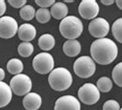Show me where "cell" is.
<instances>
[{
    "label": "cell",
    "mask_w": 122,
    "mask_h": 110,
    "mask_svg": "<svg viewBox=\"0 0 122 110\" xmlns=\"http://www.w3.org/2000/svg\"><path fill=\"white\" fill-rule=\"evenodd\" d=\"M5 71L0 67V81H2L4 79H5Z\"/></svg>",
    "instance_id": "obj_30"
},
{
    "label": "cell",
    "mask_w": 122,
    "mask_h": 110,
    "mask_svg": "<svg viewBox=\"0 0 122 110\" xmlns=\"http://www.w3.org/2000/svg\"><path fill=\"white\" fill-rule=\"evenodd\" d=\"M78 97L86 105H93L100 98V92L97 87L92 83H86L78 90Z\"/></svg>",
    "instance_id": "obj_7"
},
{
    "label": "cell",
    "mask_w": 122,
    "mask_h": 110,
    "mask_svg": "<svg viewBox=\"0 0 122 110\" xmlns=\"http://www.w3.org/2000/svg\"><path fill=\"white\" fill-rule=\"evenodd\" d=\"M13 92L10 87L2 81H0V108L6 106L12 99Z\"/></svg>",
    "instance_id": "obj_15"
},
{
    "label": "cell",
    "mask_w": 122,
    "mask_h": 110,
    "mask_svg": "<svg viewBox=\"0 0 122 110\" xmlns=\"http://www.w3.org/2000/svg\"><path fill=\"white\" fill-rule=\"evenodd\" d=\"M41 104L42 98L36 92H29L23 99V106L27 110H38Z\"/></svg>",
    "instance_id": "obj_12"
},
{
    "label": "cell",
    "mask_w": 122,
    "mask_h": 110,
    "mask_svg": "<svg viewBox=\"0 0 122 110\" xmlns=\"http://www.w3.org/2000/svg\"><path fill=\"white\" fill-rule=\"evenodd\" d=\"M63 50L66 56L74 57L80 53L81 44L77 40H68L63 46Z\"/></svg>",
    "instance_id": "obj_14"
},
{
    "label": "cell",
    "mask_w": 122,
    "mask_h": 110,
    "mask_svg": "<svg viewBox=\"0 0 122 110\" xmlns=\"http://www.w3.org/2000/svg\"><path fill=\"white\" fill-rule=\"evenodd\" d=\"M74 71L76 76L82 79H88L94 74L96 63L89 56H82L77 58L74 63Z\"/></svg>",
    "instance_id": "obj_4"
},
{
    "label": "cell",
    "mask_w": 122,
    "mask_h": 110,
    "mask_svg": "<svg viewBox=\"0 0 122 110\" xmlns=\"http://www.w3.org/2000/svg\"><path fill=\"white\" fill-rule=\"evenodd\" d=\"M101 2L104 5H106V6H109L112 5L113 3L115 2L114 0H102Z\"/></svg>",
    "instance_id": "obj_29"
},
{
    "label": "cell",
    "mask_w": 122,
    "mask_h": 110,
    "mask_svg": "<svg viewBox=\"0 0 122 110\" xmlns=\"http://www.w3.org/2000/svg\"><path fill=\"white\" fill-rule=\"evenodd\" d=\"M36 3L41 8L46 9L47 7L53 5L55 3V0H36Z\"/></svg>",
    "instance_id": "obj_26"
},
{
    "label": "cell",
    "mask_w": 122,
    "mask_h": 110,
    "mask_svg": "<svg viewBox=\"0 0 122 110\" xmlns=\"http://www.w3.org/2000/svg\"><path fill=\"white\" fill-rule=\"evenodd\" d=\"M8 3L14 8H22L27 4V1L26 0H9Z\"/></svg>",
    "instance_id": "obj_27"
},
{
    "label": "cell",
    "mask_w": 122,
    "mask_h": 110,
    "mask_svg": "<svg viewBox=\"0 0 122 110\" xmlns=\"http://www.w3.org/2000/svg\"><path fill=\"white\" fill-rule=\"evenodd\" d=\"M24 69V65L22 62L17 58L11 59L7 63V70L13 75L19 74Z\"/></svg>",
    "instance_id": "obj_18"
},
{
    "label": "cell",
    "mask_w": 122,
    "mask_h": 110,
    "mask_svg": "<svg viewBox=\"0 0 122 110\" xmlns=\"http://www.w3.org/2000/svg\"><path fill=\"white\" fill-rule=\"evenodd\" d=\"M18 36L24 42H30L36 36V29L30 24H23L19 27Z\"/></svg>",
    "instance_id": "obj_13"
},
{
    "label": "cell",
    "mask_w": 122,
    "mask_h": 110,
    "mask_svg": "<svg viewBox=\"0 0 122 110\" xmlns=\"http://www.w3.org/2000/svg\"><path fill=\"white\" fill-rule=\"evenodd\" d=\"M50 87L56 91H64L71 87L73 78L71 72L66 67H59L53 69L49 75Z\"/></svg>",
    "instance_id": "obj_2"
},
{
    "label": "cell",
    "mask_w": 122,
    "mask_h": 110,
    "mask_svg": "<svg viewBox=\"0 0 122 110\" xmlns=\"http://www.w3.org/2000/svg\"><path fill=\"white\" fill-rule=\"evenodd\" d=\"M97 87L102 92H108L112 87V81L109 77H102L98 79Z\"/></svg>",
    "instance_id": "obj_20"
},
{
    "label": "cell",
    "mask_w": 122,
    "mask_h": 110,
    "mask_svg": "<svg viewBox=\"0 0 122 110\" xmlns=\"http://www.w3.org/2000/svg\"><path fill=\"white\" fill-rule=\"evenodd\" d=\"M81 104L79 100L73 96H61L55 101L54 110H80Z\"/></svg>",
    "instance_id": "obj_11"
},
{
    "label": "cell",
    "mask_w": 122,
    "mask_h": 110,
    "mask_svg": "<svg viewBox=\"0 0 122 110\" xmlns=\"http://www.w3.org/2000/svg\"><path fill=\"white\" fill-rule=\"evenodd\" d=\"M54 58L49 53L41 52L37 54L32 60L34 70L40 74H46L54 69Z\"/></svg>",
    "instance_id": "obj_6"
},
{
    "label": "cell",
    "mask_w": 122,
    "mask_h": 110,
    "mask_svg": "<svg viewBox=\"0 0 122 110\" xmlns=\"http://www.w3.org/2000/svg\"><path fill=\"white\" fill-rule=\"evenodd\" d=\"M65 2L69 3V2H74V1H70V0H67V1H65Z\"/></svg>",
    "instance_id": "obj_32"
},
{
    "label": "cell",
    "mask_w": 122,
    "mask_h": 110,
    "mask_svg": "<svg viewBox=\"0 0 122 110\" xmlns=\"http://www.w3.org/2000/svg\"><path fill=\"white\" fill-rule=\"evenodd\" d=\"M10 87L14 94L21 96L30 92L32 83L31 79L27 75L19 73L13 77L10 82Z\"/></svg>",
    "instance_id": "obj_5"
},
{
    "label": "cell",
    "mask_w": 122,
    "mask_h": 110,
    "mask_svg": "<svg viewBox=\"0 0 122 110\" xmlns=\"http://www.w3.org/2000/svg\"><path fill=\"white\" fill-rule=\"evenodd\" d=\"M50 12L51 16L54 19L60 20V19H63L67 16L68 9L67 5L65 3L57 2L51 6Z\"/></svg>",
    "instance_id": "obj_16"
},
{
    "label": "cell",
    "mask_w": 122,
    "mask_h": 110,
    "mask_svg": "<svg viewBox=\"0 0 122 110\" xmlns=\"http://www.w3.org/2000/svg\"><path fill=\"white\" fill-rule=\"evenodd\" d=\"M61 35L68 40H75L79 38L83 31V24L81 20L74 15L64 18L59 25Z\"/></svg>",
    "instance_id": "obj_3"
},
{
    "label": "cell",
    "mask_w": 122,
    "mask_h": 110,
    "mask_svg": "<svg viewBox=\"0 0 122 110\" xmlns=\"http://www.w3.org/2000/svg\"><path fill=\"white\" fill-rule=\"evenodd\" d=\"M103 110H120V105L115 100H108L104 103Z\"/></svg>",
    "instance_id": "obj_25"
},
{
    "label": "cell",
    "mask_w": 122,
    "mask_h": 110,
    "mask_svg": "<svg viewBox=\"0 0 122 110\" xmlns=\"http://www.w3.org/2000/svg\"><path fill=\"white\" fill-rule=\"evenodd\" d=\"M90 52L94 62L106 65L116 60L118 56V47L115 42L110 38H99L92 43Z\"/></svg>",
    "instance_id": "obj_1"
},
{
    "label": "cell",
    "mask_w": 122,
    "mask_h": 110,
    "mask_svg": "<svg viewBox=\"0 0 122 110\" xmlns=\"http://www.w3.org/2000/svg\"><path fill=\"white\" fill-rule=\"evenodd\" d=\"M112 78L118 87H122V62L118 63L112 69Z\"/></svg>",
    "instance_id": "obj_24"
},
{
    "label": "cell",
    "mask_w": 122,
    "mask_h": 110,
    "mask_svg": "<svg viewBox=\"0 0 122 110\" xmlns=\"http://www.w3.org/2000/svg\"><path fill=\"white\" fill-rule=\"evenodd\" d=\"M36 11L32 5H26L22 8H21L19 14L21 18L24 21H31L36 17Z\"/></svg>",
    "instance_id": "obj_19"
},
{
    "label": "cell",
    "mask_w": 122,
    "mask_h": 110,
    "mask_svg": "<svg viewBox=\"0 0 122 110\" xmlns=\"http://www.w3.org/2000/svg\"><path fill=\"white\" fill-rule=\"evenodd\" d=\"M51 12L46 8H40L36 11V20L41 24H46L51 19Z\"/></svg>",
    "instance_id": "obj_23"
},
{
    "label": "cell",
    "mask_w": 122,
    "mask_h": 110,
    "mask_svg": "<svg viewBox=\"0 0 122 110\" xmlns=\"http://www.w3.org/2000/svg\"><path fill=\"white\" fill-rule=\"evenodd\" d=\"M18 23L13 17L5 15L0 18V38H11L18 32Z\"/></svg>",
    "instance_id": "obj_8"
},
{
    "label": "cell",
    "mask_w": 122,
    "mask_h": 110,
    "mask_svg": "<svg viewBox=\"0 0 122 110\" xmlns=\"http://www.w3.org/2000/svg\"><path fill=\"white\" fill-rule=\"evenodd\" d=\"M116 3L119 9L122 10V0H117V1H116Z\"/></svg>",
    "instance_id": "obj_31"
},
{
    "label": "cell",
    "mask_w": 122,
    "mask_h": 110,
    "mask_svg": "<svg viewBox=\"0 0 122 110\" xmlns=\"http://www.w3.org/2000/svg\"><path fill=\"white\" fill-rule=\"evenodd\" d=\"M88 31L96 38H104L110 31L109 22L103 18H96L88 25Z\"/></svg>",
    "instance_id": "obj_9"
},
{
    "label": "cell",
    "mask_w": 122,
    "mask_h": 110,
    "mask_svg": "<svg viewBox=\"0 0 122 110\" xmlns=\"http://www.w3.org/2000/svg\"><path fill=\"white\" fill-rule=\"evenodd\" d=\"M6 11V4L4 0H0V17H2Z\"/></svg>",
    "instance_id": "obj_28"
},
{
    "label": "cell",
    "mask_w": 122,
    "mask_h": 110,
    "mask_svg": "<svg viewBox=\"0 0 122 110\" xmlns=\"http://www.w3.org/2000/svg\"><path fill=\"white\" fill-rule=\"evenodd\" d=\"M34 52V46L30 42H23L18 46V53L23 57H28Z\"/></svg>",
    "instance_id": "obj_22"
},
{
    "label": "cell",
    "mask_w": 122,
    "mask_h": 110,
    "mask_svg": "<svg viewBox=\"0 0 122 110\" xmlns=\"http://www.w3.org/2000/svg\"><path fill=\"white\" fill-rule=\"evenodd\" d=\"M112 33L115 39L122 43V18L118 19L112 25Z\"/></svg>",
    "instance_id": "obj_21"
},
{
    "label": "cell",
    "mask_w": 122,
    "mask_h": 110,
    "mask_svg": "<svg viewBox=\"0 0 122 110\" xmlns=\"http://www.w3.org/2000/svg\"><path fill=\"white\" fill-rule=\"evenodd\" d=\"M120 110H122V108H121V109H120Z\"/></svg>",
    "instance_id": "obj_33"
},
{
    "label": "cell",
    "mask_w": 122,
    "mask_h": 110,
    "mask_svg": "<svg viewBox=\"0 0 122 110\" xmlns=\"http://www.w3.org/2000/svg\"><path fill=\"white\" fill-rule=\"evenodd\" d=\"M78 11L82 18L87 20L94 19L99 13V6L95 0H82Z\"/></svg>",
    "instance_id": "obj_10"
},
{
    "label": "cell",
    "mask_w": 122,
    "mask_h": 110,
    "mask_svg": "<svg viewBox=\"0 0 122 110\" xmlns=\"http://www.w3.org/2000/svg\"><path fill=\"white\" fill-rule=\"evenodd\" d=\"M55 39L53 35L46 33L42 35L38 39V46L43 51H49L54 48Z\"/></svg>",
    "instance_id": "obj_17"
}]
</instances>
